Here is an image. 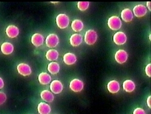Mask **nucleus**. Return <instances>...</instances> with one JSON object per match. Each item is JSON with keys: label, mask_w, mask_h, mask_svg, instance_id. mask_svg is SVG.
<instances>
[{"label": "nucleus", "mask_w": 151, "mask_h": 114, "mask_svg": "<svg viewBox=\"0 0 151 114\" xmlns=\"http://www.w3.org/2000/svg\"><path fill=\"white\" fill-rule=\"evenodd\" d=\"M97 38L98 35L97 32L93 29H89L85 33L84 41L86 44L92 46L96 43Z\"/></svg>", "instance_id": "obj_1"}, {"label": "nucleus", "mask_w": 151, "mask_h": 114, "mask_svg": "<svg viewBox=\"0 0 151 114\" xmlns=\"http://www.w3.org/2000/svg\"><path fill=\"white\" fill-rule=\"evenodd\" d=\"M108 26L112 30H119L122 26V21L120 17L112 16L108 20Z\"/></svg>", "instance_id": "obj_2"}, {"label": "nucleus", "mask_w": 151, "mask_h": 114, "mask_svg": "<svg viewBox=\"0 0 151 114\" xmlns=\"http://www.w3.org/2000/svg\"><path fill=\"white\" fill-rule=\"evenodd\" d=\"M56 23L59 28L66 29L70 24V18L65 14H60L56 17Z\"/></svg>", "instance_id": "obj_3"}, {"label": "nucleus", "mask_w": 151, "mask_h": 114, "mask_svg": "<svg viewBox=\"0 0 151 114\" xmlns=\"http://www.w3.org/2000/svg\"><path fill=\"white\" fill-rule=\"evenodd\" d=\"M59 43V38L55 33L49 34L45 39L46 46L50 49H53L58 46Z\"/></svg>", "instance_id": "obj_4"}, {"label": "nucleus", "mask_w": 151, "mask_h": 114, "mask_svg": "<svg viewBox=\"0 0 151 114\" xmlns=\"http://www.w3.org/2000/svg\"><path fill=\"white\" fill-rule=\"evenodd\" d=\"M69 86L70 89L74 92H80L83 89L84 83L82 80L75 78L70 81Z\"/></svg>", "instance_id": "obj_5"}, {"label": "nucleus", "mask_w": 151, "mask_h": 114, "mask_svg": "<svg viewBox=\"0 0 151 114\" xmlns=\"http://www.w3.org/2000/svg\"><path fill=\"white\" fill-rule=\"evenodd\" d=\"M18 72L23 77H27L31 75L32 70L30 65L26 63L21 62L17 66V67Z\"/></svg>", "instance_id": "obj_6"}, {"label": "nucleus", "mask_w": 151, "mask_h": 114, "mask_svg": "<svg viewBox=\"0 0 151 114\" xmlns=\"http://www.w3.org/2000/svg\"><path fill=\"white\" fill-rule=\"evenodd\" d=\"M114 58L116 62L119 64H124L128 59V54L123 49H119L115 54Z\"/></svg>", "instance_id": "obj_7"}, {"label": "nucleus", "mask_w": 151, "mask_h": 114, "mask_svg": "<svg viewBox=\"0 0 151 114\" xmlns=\"http://www.w3.org/2000/svg\"><path fill=\"white\" fill-rule=\"evenodd\" d=\"M50 89L53 94H59L64 89V85L59 80H53L50 83Z\"/></svg>", "instance_id": "obj_8"}, {"label": "nucleus", "mask_w": 151, "mask_h": 114, "mask_svg": "<svg viewBox=\"0 0 151 114\" xmlns=\"http://www.w3.org/2000/svg\"><path fill=\"white\" fill-rule=\"evenodd\" d=\"M132 13L135 17L142 18L145 17L147 13V9L146 7L143 4L136 5L132 10Z\"/></svg>", "instance_id": "obj_9"}, {"label": "nucleus", "mask_w": 151, "mask_h": 114, "mask_svg": "<svg viewBox=\"0 0 151 114\" xmlns=\"http://www.w3.org/2000/svg\"><path fill=\"white\" fill-rule=\"evenodd\" d=\"M113 41L118 46L123 45L127 41V36L123 32H117L113 36Z\"/></svg>", "instance_id": "obj_10"}, {"label": "nucleus", "mask_w": 151, "mask_h": 114, "mask_svg": "<svg viewBox=\"0 0 151 114\" xmlns=\"http://www.w3.org/2000/svg\"><path fill=\"white\" fill-rule=\"evenodd\" d=\"M31 42L34 46L39 47L44 44V38L42 34L40 33H35L31 38Z\"/></svg>", "instance_id": "obj_11"}, {"label": "nucleus", "mask_w": 151, "mask_h": 114, "mask_svg": "<svg viewBox=\"0 0 151 114\" xmlns=\"http://www.w3.org/2000/svg\"><path fill=\"white\" fill-rule=\"evenodd\" d=\"M7 36L10 38H15L19 35V29L15 25H9L6 29Z\"/></svg>", "instance_id": "obj_12"}, {"label": "nucleus", "mask_w": 151, "mask_h": 114, "mask_svg": "<svg viewBox=\"0 0 151 114\" xmlns=\"http://www.w3.org/2000/svg\"><path fill=\"white\" fill-rule=\"evenodd\" d=\"M83 37L80 33L73 34L70 38V43L73 47H78L82 43Z\"/></svg>", "instance_id": "obj_13"}, {"label": "nucleus", "mask_w": 151, "mask_h": 114, "mask_svg": "<svg viewBox=\"0 0 151 114\" xmlns=\"http://www.w3.org/2000/svg\"><path fill=\"white\" fill-rule=\"evenodd\" d=\"M107 89L109 92L112 94L118 93L120 89V85L119 82L117 80L110 81L107 84Z\"/></svg>", "instance_id": "obj_14"}, {"label": "nucleus", "mask_w": 151, "mask_h": 114, "mask_svg": "<svg viewBox=\"0 0 151 114\" xmlns=\"http://www.w3.org/2000/svg\"><path fill=\"white\" fill-rule=\"evenodd\" d=\"M121 18L126 23L131 22L134 18L132 11L129 8L124 9L121 12Z\"/></svg>", "instance_id": "obj_15"}, {"label": "nucleus", "mask_w": 151, "mask_h": 114, "mask_svg": "<svg viewBox=\"0 0 151 114\" xmlns=\"http://www.w3.org/2000/svg\"><path fill=\"white\" fill-rule=\"evenodd\" d=\"M63 61L68 66L74 65L77 61V57L71 52H68L63 57Z\"/></svg>", "instance_id": "obj_16"}, {"label": "nucleus", "mask_w": 151, "mask_h": 114, "mask_svg": "<svg viewBox=\"0 0 151 114\" xmlns=\"http://www.w3.org/2000/svg\"><path fill=\"white\" fill-rule=\"evenodd\" d=\"M1 51L5 55H9L14 51V46L11 43L4 42L1 46Z\"/></svg>", "instance_id": "obj_17"}, {"label": "nucleus", "mask_w": 151, "mask_h": 114, "mask_svg": "<svg viewBox=\"0 0 151 114\" xmlns=\"http://www.w3.org/2000/svg\"><path fill=\"white\" fill-rule=\"evenodd\" d=\"M37 109L39 114H50L52 111L51 106L44 102L40 103L37 105Z\"/></svg>", "instance_id": "obj_18"}, {"label": "nucleus", "mask_w": 151, "mask_h": 114, "mask_svg": "<svg viewBox=\"0 0 151 114\" xmlns=\"http://www.w3.org/2000/svg\"><path fill=\"white\" fill-rule=\"evenodd\" d=\"M135 83L131 80H125L123 83V90L128 93L132 92L135 89Z\"/></svg>", "instance_id": "obj_19"}, {"label": "nucleus", "mask_w": 151, "mask_h": 114, "mask_svg": "<svg viewBox=\"0 0 151 114\" xmlns=\"http://www.w3.org/2000/svg\"><path fill=\"white\" fill-rule=\"evenodd\" d=\"M41 98L47 103H52L54 101L55 96L53 94L48 90H44L41 92Z\"/></svg>", "instance_id": "obj_20"}, {"label": "nucleus", "mask_w": 151, "mask_h": 114, "mask_svg": "<svg viewBox=\"0 0 151 114\" xmlns=\"http://www.w3.org/2000/svg\"><path fill=\"white\" fill-rule=\"evenodd\" d=\"M38 81L42 85H47L52 82V77L47 72H41L38 76Z\"/></svg>", "instance_id": "obj_21"}, {"label": "nucleus", "mask_w": 151, "mask_h": 114, "mask_svg": "<svg viewBox=\"0 0 151 114\" xmlns=\"http://www.w3.org/2000/svg\"><path fill=\"white\" fill-rule=\"evenodd\" d=\"M59 56V52L57 50L54 49H51L48 50L45 54V57L47 60L51 62L56 61L58 59Z\"/></svg>", "instance_id": "obj_22"}, {"label": "nucleus", "mask_w": 151, "mask_h": 114, "mask_svg": "<svg viewBox=\"0 0 151 114\" xmlns=\"http://www.w3.org/2000/svg\"><path fill=\"white\" fill-rule=\"evenodd\" d=\"M71 26L73 30L76 32H81L84 28V24L83 21L79 19H76L73 20L71 23Z\"/></svg>", "instance_id": "obj_23"}, {"label": "nucleus", "mask_w": 151, "mask_h": 114, "mask_svg": "<svg viewBox=\"0 0 151 114\" xmlns=\"http://www.w3.org/2000/svg\"><path fill=\"white\" fill-rule=\"evenodd\" d=\"M60 65H59L58 62L56 61H52L50 62L47 66V69L48 72L53 75L58 74L60 71Z\"/></svg>", "instance_id": "obj_24"}, {"label": "nucleus", "mask_w": 151, "mask_h": 114, "mask_svg": "<svg viewBox=\"0 0 151 114\" xmlns=\"http://www.w3.org/2000/svg\"><path fill=\"white\" fill-rule=\"evenodd\" d=\"M90 2L88 1H79L78 3V8L79 10L84 12L89 8Z\"/></svg>", "instance_id": "obj_25"}, {"label": "nucleus", "mask_w": 151, "mask_h": 114, "mask_svg": "<svg viewBox=\"0 0 151 114\" xmlns=\"http://www.w3.org/2000/svg\"><path fill=\"white\" fill-rule=\"evenodd\" d=\"M6 100H7L6 94L3 92L0 91V106L4 104Z\"/></svg>", "instance_id": "obj_26"}, {"label": "nucleus", "mask_w": 151, "mask_h": 114, "mask_svg": "<svg viewBox=\"0 0 151 114\" xmlns=\"http://www.w3.org/2000/svg\"><path fill=\"white\" fill-rule=\"evenodd\" d=\"M132 114H146V113L145 110L143 109L140 107H137L134 110Z\"/></svg>", "instance_id": "obj_27"}, {"label": "nucleus", "mask_w": 151, "mask_h": 114, "mask_svg": "<svg viewBox=\"0 0 151 114\" xmlns=\"http://www.w3.org/2000/svg\"><path fill=\"white\" fill-rule=\"evenodd\" d=\"M145 73L149 77H151V64L149 63L145 68Z\"/></svg>", "instance_id": "obj_28"}, {"label": "nucleus", "mask_w": 151, "mask_h": 114, "mask_svg": "<svg viewBox=\"0 0 151 114\" xmlns=\"http://www.w3.org/2000/svg\"><path fill=\"white\" fill-rule=\"evenodd\" d=\"M146 103H147V106L150 109L151 108V96H149L147 98L146 100Z\"/></svg>", "instance_id": "obj_29"}, {"label": "nucleus", "mask_w": 151, "mask_h": 114, "mask_svg": "<svg viewBox=\"0 0 151 114\" xmlns=\"http://www.w3.org/2000/svg\"><path fill=\"white\" fill-rule=\"evenodd\" d=\"M4 86V81L1 77H0V89H3Z\"/></svg>", "instance_id": "obj_30"}, {"label": "nucleus", "mask_w": 151, "mask_h": 114, "mask_svg": "<svg viewBox=\"0 0 151 114\" xmlns=\"http://www.w3.org/2000/svg\"><path fill=\"white\" fill-rule=\"evenodd\" d=\"M150 4H151V2L150 1H147L146 3V8H147L150 11L151 10V8H150Z\"/></svg>", "instance_id": "obj_31"}, {"label": "nucleus", "mask_w": 151, "mask_h": 114, "mask_svg": "<svg viewBox=\"0 0 151 114\" xmlns=\"http://www.w3.org/2000/svg\"><path fill=\"white\" fill-rule=\"evenodd\" d=\"M51 3H54V4H55V3H59V2H51Z\"/></svg>", "instance_id": "obj_32"}]
</instances>
